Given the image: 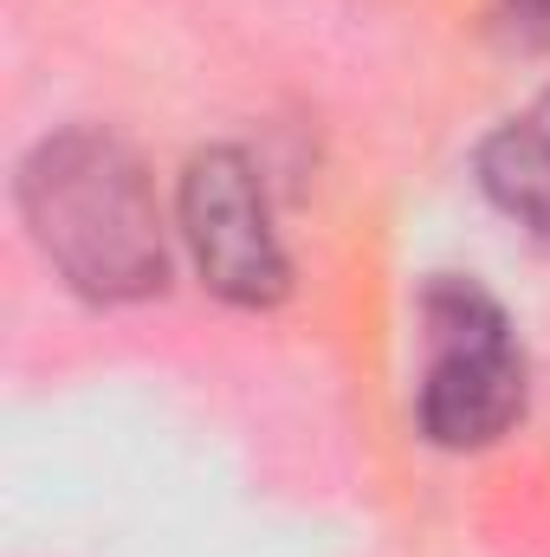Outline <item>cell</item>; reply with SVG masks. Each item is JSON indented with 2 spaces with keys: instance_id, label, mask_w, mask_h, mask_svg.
Returning <instances> with one entry per match:
<instances>
[{
  "instance_id": "obj_1",
  "label": "cell",
  "mask_w": 550,
  "mask_h": 557,
  "mask_svg": "<svg viewBox=\"0 0 550 557\" xmlns=\"http://www.w3.org/2000/svg\"><path fill=\"white\" fill-rule=\"evenodd\" d=\"M20 208L46 260L91 298H142L168 278L142 162L104 131H59L20 169Z\"/></svg>"
},
{
  "instance_id": "obj_2",
  "label": "cell",
  "mask_w": 550,
  "mask_h": 557,
  "mask_svg": "<svg viewBox=\"0 0 550 557\" xmlns=\"http://www.w3.org/2000/svg\"><path fill=\"white\" fill-rule=\"evenodd\" d=\"M427 324V376H421V434L440 447H486L525 409V357L512 344L505 311L466 285L440 278L421 298Z\"/></svg>"
},
{
  "instance_id": "obj_3",
  "label": "cell",
  "mask_w": 550,
  "mask_h": 557,
  "mask_svg": "<svg viewBox=\"0 0 550 557\" xmlns=\"http://www.w3.org/2000/svg\"><path fill=\"white\" fill-rule=\"evenodd\" d=\"M182 234L195 247L201 278L234 305H273L291 285L278 253L273 214L260 195V175L240 149H201L182 175Z\"/></svg>"
},
{
  "instance_id": "obj_4",
  "label": "cell",
  "mask_w": 550,
  "mask_h": 557,
  "mask_svg": "<svg viewBox=\"0 0 550 557\" xmlns=\"http://www.w3.org/2000/svg\"><path fill=\"white\" fill-rule=\"evenodd\" d=\"M479 188L512 221H525L538 240H550V98L532 117H518V124L486 137V149H479Z\"/></svg>"
},
{
  "instance_id": "obj_5",
  "label": "cell",
  "mask_w": 550,
  "mask_h": 557,
  "mask_svg": "<svg viewBox=\"0 0 550 557\" xmlns=\"http://www.w3.org/2000/svg\"><path fill=\"white\" fill-rule=\"evenodd\" d=\"M505 26L525 46H550V0H505Z\"/></svg>"
}]
</instances>
